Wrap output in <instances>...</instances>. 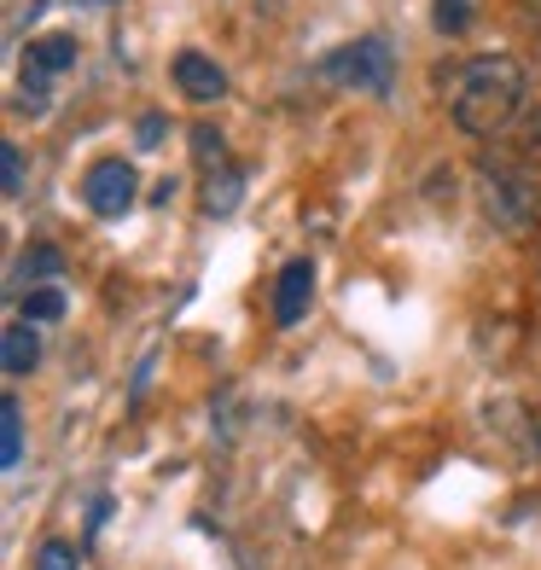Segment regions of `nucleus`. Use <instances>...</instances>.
Returning a JSON list of instances; mask_svg holds the SVG:
<instances>
[{"label": "nucleus", "mask_w": 541, "mask_h": 570, "mask_svg": "<svg viewBox=\"0 0 541 570\" xmlns=\"http://www.w3.org/2000/svg\"><path fill=\"white\" fill-rule=\"evenodd\" d=\"M135 140L151 151V146H158L164 140V117H140V128H135Z\"/></svg>", "instance_id": "obj_18"}, {"label": "nucleus", "mask_w": 541, "mask_h": 570, "mask_svg": "<svg viewBox=\"0 0 541 570\" xmlns=\"http://www.w3.org/2000/svg\"><path fill=\"white\" fill-rule=\"evenodd\" d=\"M524 106V65L512 53H478L466 65H454L449 76V117L460 135L495 140L501 128H512Z\"/></svg>", "instance_id": "obj_1"}, {"label": "nucleus", "mask_w": 541, "mask_h": 570, "mask_svg": "<svg viewBox=\"0 0 541 570\" xmlns=\"http://www.w3.org/2000/svg\"><path fill=\"white\" fill-rule=\"evenodd\" d=\"M478 187H483V210L495 227H506V233H535L541 227V164H530L524 151L483 158Z\"/></svg>", "instance_id": "obj_2"}, {"label": "nucleus", "mask_w": 541, "mask_h": 570, "mask_svg": "<svg viewBox=\"0 0 541 570\" xmlns=\"http://www.w3.org/2000/svg\"><path fill=\"white\" fill-rule=\"evenodd\" d=\"M169 70H175V88L187 94L193 106H216V99L227 94V70L210 53H198V47H180Z\"/></svg>", "instance_id": "obj_6"}, {"label": "nucleus", "mask_w": 541, "mask_h": 570, "mask_svg": "<svg viewBox=\"0 0 541 570\" xmlns=\"http://www.w3.org/2000/svg\"><path fill=\"white\" fill-rule=\"evenodd\" d=\"M321 70L332 76V82H350L361 94H391L396 53H391V41H384V36H361V41L338 47V53H326Z\"/></svg>", "instance_id": "obj_3"}, {"label": "nucleus", "mask_w": 541, "mask_h": 570, "mask_svg": "<svg viewBox=\"0 0 541 570\" xmlns=\"http://www.w3.org/2000/svg\"><path fill=\"white\" fill-rule=\"evenodd\" d=\"M23 460V407H18V396H0V465H12Z\"/></svg>", "instance_id": "obj_10"}, {"label": "nucleus", "mask_w": 541, "mask_h": 570, "mask_svg": "<svg viewBox=\"0 0 541 570\" xmlns=\"http://www.w3.org/2000/svg\"><path fill=\"white\" fill-rule=\"evenodd\" d=\"M70 65H76V36H36L23 47V106H30V117H41L47 82L65 76Z\"/></svg>", "instance_id": "obj_5"}, {"label": "nucleus", "mask_w": 541, "mask_h": 570, "mask_svg": "<svg viewBox=\"0 0 541 570\" xmlns=\"http://www.w3.org/2000/svg\"><path fill=\"white\" fill-rule=\"evenodd\" d=\"M204 216H234L245 204V169L239 164H222V169H204V187H198Z\"/></svg>", "instance_id": "obj_8"}, {"label": "nucleus", "mask_w": 541, "mask_h": 570, "mask_svg": "<svg viewBox=\"0 0 541 570\" xmlns=\"http://www.w3.org/2000/svg\"><path fill=\"white\" fill-rule=\"evenodd\" d=\"M0 361H7L12 379H30L41 367V332H36V321H12L7 326V338H0Z\"/></svg>", "instance_id": "obj_9"}, {"label": "nucleus", "mask_w": 541, "mask_h": 570, "mask_svg": "<svg viewBox=\"0 0 541 570\" xmlns=\"http://www.w3.org/2000/svg\"><path fill=\"white\" fill-rule=\"evenodd\" d=\"M0 187H7V198H23V151L12 140L0 146Z\"/></svg>", "instance_id": "obj_15"}, {"label": "nucleus", "mask_w": 541, "mask_h": 570, "mask_svg": "<svg viewBox=\"0 0 541 570\" xmlns=\"http://www.w3.org/2000/svg\"><path fill=\"white\" fill-rule=\"evenodd\" d=\"M308 303H315V263L297 256V263H286V268H279V279H274V321L279 326H297L308 315Z\"/></svg>", "instance_id": "obj_7"}, {"label": "nucleus", "mask_w": 541, "mask_h": 570, "mask_svg": "<svg viewBox=\"0 0 541 570\" xmlns=\"http://www.w3.org/2000/svg\"><path fill=\"white\" fill-rule=\"evenodd\" d=\"M519 151H524L530 164H541V111H535V117L519 128Z\"/></svg>", "instance_id": "obj_17"}, {"label": "nucleus", "mask_w": 541, "mask_h": 570, "mask_svg": "<svg viewBox=\"0 0 541 570\" xmlns=\"http://www.w3.org/2000/svg\"><path fill=\"white\" fill-rule=\"evenodd\" d=\"M36 570H76V548L70 541H47V548L36 553Z\"/></svg>", "instance_id": "obj_16"}, {"label": "nucleus", "mask_w": 541, "mask_h": 570, "mask_svg": "<svg viewBox=\"0 0 541 570\" xmlns=\"http://www.w3.org/2000/svg\"><path fill=\"white\" fill-rule=\"evenodd\" d=\"M59 268H65V256L53 245H30V256H23V279H30V285H53Z\"/></svg>", "instance_id": "obj_14"}, {"label": "nucleus", "mask_w": 541, "mask_h": 570, "mask_svg": "<svg viewBox=\"0 0 541 570\" xmlns=\"http://www.w3.org/2000/svg\"><path fill=\"white\" fill-rule=\"evenodd\" d=\"M193 158H198V169H222V164H234V158H227L222 128H210V122H198V128H193Z\"/></svg>", "instance_id": "obj_12"}, {"label": "nucleus", "mask_w": 541, "mask_h": 570, "mask_svg": "<svg viewBox=\"0 0 541 570\" xmlns=\"http://www.w3.org/2000/svg\"><path fill=\"white\" fill-rule=\"evenodd\" d=\"M135 193H140V169L128 158H99L88 175H82V204L99 216V222H117L135 210Z\"/></svg>", "instance_id": "obj_4"}, {"label": "nucleus", "mask_w": 541, "mask_h": 570, "mask_svg": "<svg viewBox=\"0 0 541 570\" xmlns=\"http://www.w3.org/2000/svg\"><path fill=\"white\" fill-rule=\"evenodd\" d=\"M431 23H436V36H466L472 23H478V0H431Z\"/></svg>", "instance_id": "obj_11"}, {"label": "nucleus", "mask_w": 541, "mask_h": 570, "mask_svg": "<svg viewBox=\"0 0 541 570\" xmlns=\"http://www.w3.org/2000/svg\"><path fill=\"white\" fill-rule=\"evenodd\" d=\"M65 315V292L59 285H30V297H23V321H59Z\"/></svg>", "instance_id": "obj_13"}]
</instances>
